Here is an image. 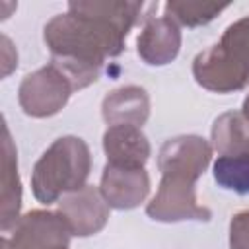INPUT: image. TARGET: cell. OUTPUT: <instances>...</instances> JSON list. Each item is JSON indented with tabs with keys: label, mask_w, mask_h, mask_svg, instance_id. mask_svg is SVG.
I'll list each match as a JSON object with an SVG mask.
<instances>
[{
	"label": "cell",
	"mask_w": 249,
	"mask_h": 249,
	"mask_svg": "<svg viewBox=\"0 0 249 249\" xmlns=\"http://www.w3.org/2000/svg\"><path fill=\"white\" fill-rule=\"evenodd\" d=\"M181 51V29L167 16L148 18L138 39L136 53L148 66H165Z\"/></svg>",
	"instance_id": "30bf717a"
},
{
	"label": "cell",
	"mask_w": 249,
	"mask_h": 249,
	"mask_svg": "<svg viewBox=\"0 0 249 249\" xmlns=\"http://www.w3.org/2000/svg\"><path fill=\"white\" fill-rule=\"evenodd\" d=\"M218 45L228 51L235 60L249 66V16L230 23L222 33Z\"/></svg>",
	"instance_id": "e0dca14e"
},
{
	"label": "cell",
	"mask_w": 249,
	"mask_h": 249,
	"mask_svg": "<svg viewBox=\"0 0 249 249\" xmlns=\"http://www.w3.org/2000/svg\"><path fill=\"white\" fill-rule=\"evenodd\" d=\"M210 144L218 156L247 154L249 156V121L235 111L220 115L210 130Z\"/></svg>",
	"instance_id": "5bb4252c"
},
{
	"label": "cell",
	"mask_w": 249,
	"mask_h": 249,
	"mask_svg": "<svg viewBox=\"0 0 249 249\" xmlns=\"http://www.w3.org/2000/svg\"><path fill=\"white\" fill-rule=\"evenodd\" d=\"M241 115L249 121V93L245 95V99H243V105H241Z\"/></svg>",
	"instance_id": "ffe728a7"
},
{
	"label": "cell",
	"mask_w": 249,
	"mask_h": 249,
	"mask_svg": "<svg viewBox=\"0 0 249 249\" xmlns=\"http://www.w3.org/2000/svg\"><path fill=\"white\" fill-rule=\"evenodd\" d=\"M14 68H18V51L12 41L2 35V78H8Z\"/></svg>",
	"instance_id": "d6986e66"
},
{
	"label": "cell",
	"mask_w": 249,
	"mask_h": 249,
	"mask_svg": "<svg viewBox=\"0 0 249 249\" xmlns=\"http://www.w3.org/2000/svg\"><path fill=\"white\" fill-rule=\"evenodd\" d=\"M195 82L214 93H233L249 84V66L235 60L218 43L198 53L193 60Z\"/></svg>",
	"instance_id": "8992f818"
},
{
	"label": "cell",
	"mask_w": 249,
	"mask_h": 249,
	"mask_svg": "<svg viewBox=\"0 0 249 249\" xmlns=\"http://www.w3.org/2000/svg\"><path fill=\"white\" fill-rule=\"evenodd\" d=\"M103 152L109 165L142 169L150 160L152 146L140 126L113 124L103 132Z\"/></svg>",
	"instance_id": "8fae6325"
},
{
	"label": "cell",
	"mask_w": 249,
	"mask_h": 249,
	"mask_svg": "<svg viewBox=\"0 0 249 249\" xmlns=\"http://www.w3.org/2000/svg\"><path fill=\"white\" fill-rule=\"evenodd\" d=\"M72 231L56 210H29L2 235V249H68Z\"/></svg>",
	"instance_id": "5b68a950"
},
{
	"label": "cell",
	"mask_w": 249,
	"mask_h": 249,
	"mask_svg": "<svg viewBox=\"0 0 249 249\" xmlns=\"http://www.w3.org/2000/svg\"><path fill=\"white\" fill-rule=\"evenodd\" d=\"M144 2H68L66 14L45 23L43 41L51 62L72 82L74 89L91 86L105 62L124 51L128 31L142 14Z\"/></svg>",
	"instance_id": "6da1fadb"
},
{
	"label": "cell",
	"mask_w": 249,
	"mask_h": 249,
	"mask_svg": "<svg viewBox=\"0 0 249 249\" xmlns=\"http://www.w3.org/2000/svg\"><path fill=\"white\" fill-rule=\"evenodd\" d=\"M212 175L218 187L237 195H249V156L230 154L218 156L212 165Z\"/></svg>",
	"instance_id": "9a60e30c"
},
{
	"label": "cell",
	"mask_w": 249,
	"mask_h": 249,
	"mask_svg": "<svg viewBox=\"0 0 249 249\" xmlns=\"http://www.w3.org/2000/svg\"><path fill=\"white\" fill-rule=\"evenodd\" d=\"M101 117L107 126L132 124L142 126L150 117V97L140 86H123L103 97Z\"/></svg>",
	"instance_id": "4fadbf2b"
},
{
	"label": "cell",
	"mask_w": 249,
	"mask_h": 249,
	"mask_svg": "<svg viewBox=\"0 0 249 249\" xmlns=\"http://www.w3.org/2000/svg\"><path fill=\"white\" fill-rule=\"evenodd\" d=\"M230 249H249V208L230 220Z\"/></svg>",
	"instance_id": "ac0fdd59"
},
{
	"label": "cell",
	"mask_w": 249,
	"mask_h": 249,
	"mask_svg": "<svg viewBox=\"0 0 249 249\" xmlns=\"http://www.w3.org/2000/svg\"><path fill=\"white\" fill-rule=\"evenodd\" d=\"M146 214L154 222H208L210 208L196 200V179L185 173H161L160 187L146 206Z\"/></svg>",
	"instance_id": "3957f363"
},
{
	"label": "cell",
	"mask_w": 249,
	"mask_h": 249,
	"mask_svg": "<svg viewBox=\"0 0 249 249\" xmlns=\"http://www.w3.org/2000/svg\"><path fill=\"white\" fill-rule=\"evenodd\" d=\"M2 189H0V230L2 233L10 231L19 216L21 210V181L18 171V154L12 142V134L8 124L2 126Z\"/></svg>",
	"instance_id": "7c38bea8"
},
{
	"label": "cell",
	"mask_w": 249,
	"mask_h": 249,
	"mask_svg": "<svg viewBox=\"0 0 249 249\" xmlns=\"http://www.w3.org/2000/svg\"><path fill=\"white\" fill-rule=\"evenodd\" d=\"M99 191L105 202L117 210H132L150 195V175L142 169H126L105 163Z\"/></svg>",
	"instance_id": "9c48e42d"
},
{
	"label": "cell",
	"mask_w": 249,
	"mask_h": 249,
	"mask_svg": "<svg viewBox=\"0 0 249 249\" xmlns=\"http://www.w3.org/2000/svg\"><path fill=\"white\" fill-rule=\"evenodd\" d=\"M109 210L111 206L105 202L101 191L91 185L68 193L58 200V212L76 237H89L99 233L109 222Z\"/></svg>",
	"instance_id": "52a82bcc"
},
{
	"label": "cell",
	"mask_w": 249,
	"mask_h": 249,
	"mask_svg": "<svg viewBox=\"0 0 249 249\" xmlns=\"http://www.w3.org/2000/svg\"><path fill=\"white\" fill-rule=\"evenodd\" d=\"M228 4H214V2H177L171 0L163 6V16L173 19L177 25L185 27H198L210 23L214 18H218Z\"/></svg>",
	"instance_id": "2e32d148"
},
{
	"label": "cell",
	"mask_w": 249,
	"mask_h": 249,
	"mask_svg": "<svg viewBox=\"0 0 249 249\" xmlns=\"http://www.w3.org/2000/svg\"><path fill=\"white\" fill-rule=\"evenodd\" d=\"M212 144L198 134H181L165 140L158 152L160 173H185L198 181L212 160Z\"/></svg>",
	"instance_id": "ba28073f"
},
{
	"label": "cell",
	"mask_w": 249,
	"mask_h": 249,
	"mask_svg": "<svg viewBox=\"0 0 249 249\" xmlns=\"http://www.w3.org/2000/svg\"><path fill=\"white\" fill-rule=\"evenodd\" d=\"M72 82L66 74L49 62L47 66L27 74L18 89V101L25 115L35 119H47L64 109L74 93Z\"/></svg>",
	"instance_id": "277c9868"
},
{
	"label": "cell",
	"mask_w": 249,
	"mask_h": 249,
	"mask_svg": "<svg viewBox=\"0 0 249 249\" xmlns=\"http://www.w3.org/2000/svg\"><path fill=\"white\" fill-rule=\"evenodd\" d=\"M91 171V154L80 136L56 138L31 171V191L41 204H53L60 196L80 191Z\"/></svg>",
	"instance_id": "7a4b0ae2"
}]
</instances>
